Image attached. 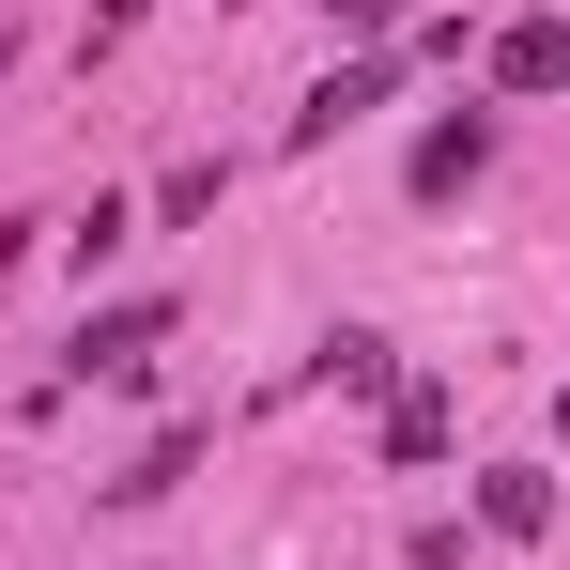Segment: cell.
<instances>
[{
  "mask_svg": "<svg viewBox=\"0 0 570 570\" xmlns=\"http://www.w3.org/2000/svg\"><path fill=\"white\" fill-rule=\"evenodd\" d=\"M493 94H570V16H509L493 31Z\"/></svg>",
  "mask_w": 570,
  "mask_h": 570,
  "instance_id": "obj_1",
  "label": "cell"
},
{
  "mask_svg": "<svg viewBox=\"0 0 570 570\" xmlns=\"http://www.w3.org/2000/svg\"><path fill=\"white\" fill-rule=\"evenodd\" d=\"M478 524H493V540H556V478H540V463H493V478H478Z\"/></svg>",
  "mask_w": 570,
  "mask_h": 570,
  "instance_id": "obj_2",
  "label": "cell"
},
{
  "mask_svg": "<svg viewBox=\"0 0 570 570\" xmlns=\"http://www.w3.org/2000/svg\"><path fill=\"white\" fill-rule=\"evenodd\" d=\"M371 108H385V62H340L324 94L293 108V155H324V139H340V124H371Z\"/></svg>",
  "mask_w": 570,
  "mask_h": 570,
  "instance_id": "obj_3",
  "label": "cell"
},
{
  "mask_svg": "<svg viewBox=\"0 0 570 570\" xmlns=\"http://www.w3.org/2000/svg\"><path fill=\"white\" fill-rule=\"evenodd\" d=\"M478 155H493V124H432V139H416V200H448V186H478Z\"/></svg>",
  "mask_w": 570,
  "mask_h": 570,
  "instance_id": "obj_4",
  "label": "cell"
},
{
  "mask_svg": "<svg viewBox=\"0 0 570 570\" xmlns=\"http://www.w3.org/2000/svg\"><path fill=\"white\" fill-rule=\"evenodd\" d=\"M155 324H170V308H108V324H78V371H139Z\"/></svg>",
  "mask_w": 570,
  "mask_h": 570,
  "instance_id": "obj_5",
  "label": "cell"
},
{
  "mask_svg": "<svg viewBox=\"0 0 570 570\" xmlns=\"http://www.w3.org/2000/svg\"><path fill=\"white\" fill-rule=\"evenodd\" d=\"M186 463H200V432H155V448H139V478H108V493H124V509H155Z\"/></svg>",
  "mask_w": 570,
  "mask_h": 570,
  "instance_id": "obj_6",
  "label": "cell"
},
{
  "mask_svg": "<svg viewBox=\"0 0 570 570\" xmlns=\"http://www.w3.org/2000/svg\"><path fill=\"white\" fill-rule=\"evenodd\" d=\"M385 448H401V463H432V448H448V401H432V385H401V416H385Z\"/></svg>",
  "mask_w": 570,
  "mask_h": 570,
  "instance_id": "obj_7",
  "label": "cell"
},
{
  "mask_svg": "<svg viewBox=\"0 0 570 570\" xmlns=\"http://www.w3.org/2000/svg\"><path fill=\"white\" fill-rule=\"evenodd\" d=\"M324 16H340V31H385V0H324Z\"/></svg>",
  "mask_w": 570,
  "mask_h": 570,
  "instance_id": "obj_8",
  "label": "cell"
},
{
  "mask_svg": "<svg viewBox=\"0 0 570 570\" xmlns=\"http://www.w3.org/2000/svg\"><path fill=\"white\" fill-rule=\"evenodd\" d=\"M124 16H139V0H94V31H124Z\"/></svg>",
  "mask_w": 570,
  "mask_h": 570,
  "instance_id": "obj_9",
  "label": "cell"
},
{
  "mask_svg": "<svg viewBox=\"0 0 570 570\" xmlns=\"http://www.w3.org/2000/svg\"><path fill=\"white\" fill-rule=\"evenodd\" d=\"M556 432H570V401H556Z\"/></svg>",
  "mask_w": 570,
  "mask_h": 570,
  "instance_id": "obj_10",
  "label": "cell"
}]
</instances>
